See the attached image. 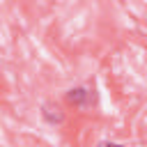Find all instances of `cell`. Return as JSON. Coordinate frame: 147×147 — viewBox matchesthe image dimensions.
Instances as JSON below:
<instances>
[{"mask_svg":"<svg viewBox=\"0 0 147 147\" xmlns=\"http://www.w3.org/2000/svg\"><path fill=\"white\" fill-rule=\"evenodd\" d=\"M39 115H41V119H44L46 124H51V126H57V124L64 122V110H62L60 103H55V101H44Z\"/></svg>","mask_w":147,"mask_h":147,"instance_id":"obj_2","label":"cell"},{"mask_svg":"<svg viewBox=\"0 0 147 147\" xmlns=\"http://www.w3.org/2000/svg\"><path fill=\"white\" fill-rule=\"evenodd\" d=\"M64 99L74 108H90L96 103V90L92 85H76L64 92Z\"/></svg>","mask_w":147,"mask_h":147,"instance_id":"obj_1","label":"cell"}]
</instances>
